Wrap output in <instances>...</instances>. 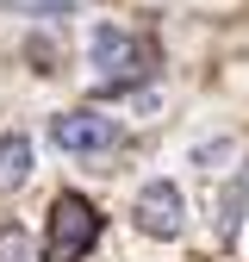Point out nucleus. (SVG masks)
<instances>
[{"label": "nucleus", "mask_w": 249, "mask_h": 262, "mask_svg": "<svg viewBox=\"0 0 249 262\" xmlns=\"http://www.w3.org/2000/svg\"><path fill=\"white\" fill-rule=\"evenodd\" d=\"M31 175V138L25 131H7L0 138V187H19Z\"/></svg>", "instance_id": "nucleus-5"}, {"label": "nucleus", "mask_w": 249, "mask_h": 262, "mask_svg": "<svg viewBox=\"0 0 249 262\" xmlns=\"http://www.w3.org/2000/svg\"><path fill=\"white\" fill-rule=\"evenodd\" d=\"M100 237V212H93L81 193H56L50 206V237H44V262H81Z\"/></svg>", "instance_id": "nucleus-1"}, {"label": "nucleus", "mask_w": 249, "mask_h": 262, "mask_svg": "<svg viewBox=\"0 0 249 262\" xmlns=\"http://www.w3.org/2000/svg\"><path fill=\"white\" fill-rule=\"evenodd\" d=\"M93 62L106 69L112 88L143 81V75H150V44H137L131 31H118V25H100V31H93Z\"/></svg>", "instance_id": "nucleus-2"}, {"label": "nucleus", "mask_w": 249, "mask_h": 262, "mask_svg": "<svg viewBox=\"0 0 249 262\" xmlns=\"http://www.w3.org/2000/svg\"><path fill=\"white\" fill-rule=\"evenodd\" d=\"M38 7H44V13L56 19V13H69V7H75V0H38Z\"/></svg>", "instance_id": "nucleus-8"}, {"label": "nucleus", "mask_w": 249, "mask_h": 262, "mask_svg": "<svg viewBox=\"0 0 249 262\" xmlns=\"http://www.w3.org/2000/svg\"><path fill=\"white\" fill-rule=\"evenodd\" d=\"M243 206H249V181H237V187L225 193V231H237V219H243Z\"/></svg>", "instance_id": "nucleus-7"}, {"label": "nucleus", "mask_w": 249, "mask_h": 262, "mask_svg": "<svg viewBox=\"0 0 249 262\" xmlns=\"http://www.w3.org/2000/svg\"><path fill=\"white\" fill-rule=\"evenodd\" d=\"M0 262H31V250H25V231H19V225H0Z\"/></svg>", "instance_id": "nucleus-6"}, {"label": "nucleus", "mask_w": 249, "mask_h": 262, "mask_svg": "<svg viewBox=\"0 0 249 262\" xmlns=\"http://www.w3.org/2000/svg\"><path fill=\"white\" fill-rule=\"evenodd\" d=\"M181 219H187V200H181L175 181H150V187L137 193V225H143L150 237H175Z\"/></svg>", "instance_id": "nucleus-4"}, {"label": "nucleus", "mask_w": 249, "mask_h": 262, "mask_svg": "<svg viewBox=\"0 0 249 262\" xmlns=\"http://www.w3.org/2000/svg\"><path fill=\"white\" fill-rule=\"evenodd\" d=\"M50 138H56V150H69V156H93V150H112L118 144V125L106 113H56L50 119Z\"/></svg>", "instance_id": "nucleus-3"}]
</instances>
